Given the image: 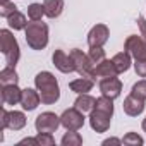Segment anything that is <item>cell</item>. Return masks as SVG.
Wrapping results in <instances>:
<instances>
[{"label": "cell", "mask_w": 146, "mask_h": 146, "mask_svg": "<svg viewBox=\"0 0 146 146\" xmlns=\"http://www.w3.org/2000/svg\"><path fill=\"white\" fill-rule=\"evenodd\" d=\"M45 16L50 19H55L64 11V0H45Z\"/></svg>", "instance_id": "obj_18"}, {"label": "cell", "mask_w": 146, "mask_h": 146, "mask_svg": "<svg viewBox=\"0 0 146 146\" xmlns=\"http://www.w3.org/2000/svg\"><path fill=\"white\" fill-rule=\"evenodd\" d=\"M144 102L146 100H143V98H139V96H136V95H129L125 100H124V105H122V108H124V112L129 115V117H137V115H141L143 113V110H144Z\"/></svg>", "instance_id": "obj_12"}, {"label": "cell", "mask_w": 146, "mask_h": 146, "mask_svg": "<svg viewBox=\"0 0 146 146\" xmlns=\"http://www.w3.org/2000/svg\"><path fill=\"white\" fill-rule=\"evenodd\" d=\"M110 122H112V115L107 112H102L98 108H93L90 112V125L93 131L96 132H107L110 129Z\"/></svg>", "instance_id": "obj_8"}, {"label": "cell", "mask_w": 146, "mask_h": 146, "mask_svg": "<svg viewBox=\"0 0 146 146\" xmlns=\"http://www.w3.org/2000/svg\"><path fill=\"white\" fill-rule=\"evenodd\" d=\"M19 144H33V146H40L36 137H24V139L19 141Z\"/></svg>", "instance_id": "obj_33"}, {"label": "cell", "mask_w": 146, "mask_h": 146, "mask_svg": "<svg viewBox=\"0 0 146 146\" xmlns=\"http://www.w3.org/2000/svg\"><path fill=\"white\" fill-rule=\"evenodd\" d=\"M17 72H16V67H11L7 65L5 69H2V72H0V83H2V86L5 84H17Z\"/></svg>", "instance_id": "obj_22"}, {"label": "cell", "mask_w": 146, "mask_h": 146, "mask_svg": "<svg viewBox=\"0 0 146 146\" xmlns=\"http://www.w3.org/2000/svg\"><path fill=\"white\" fill-rule=\"evenodd\" d=\"M0 48H2L7 65L16 67V64L19 62V57H21V50H19L17 40L14 38V35L9 29H0Z\"/></svg>", "instance_id": "obj_3"}, {"label": "cell", "mask_w": 146, "mask_h": 146, "mask_svg": "<svg viewBox=\"0 0 146 146\" xmlns=\"http://www.w3.org/2000/svg\"><path fill=\"white\" fill-rule=\"evenodd\" d=\"M35 86L41 96V103L43 105H53L55 102H58L60 98V88H58V81L57 78L48 70H41L35 78Z\"/></svg>", "instance_id": "obj_1"}, {"label": "cell", "mask_w": 146, "mask_h": 146, "mask_svg": "<svg viewBox=\"0 0 146 146\" xmlns=\"http://www.w3.org/2000/svg\"><path fill=\"white\" fill-rule=\"evenodd\" d=\"M52 62L60 72H64V74H70V72L76 70V65H74V60H72L70 53L67 55L64 50H55L53 55H52Z\"/></svg>", "instance_id": "obj_11"}, {"label": "cell", "mask_w": 146, "mask_h": 146, "mask_svg": "<svg viewBox=\"0 0 146 146\" xmlns=\"http://www.w3.org/2000/svg\"><path fill=\"white\" fill-rule=\"evenodd\" d=\"M137 26H139V31H141L143 40L146 41V19H144L143 16H139V17H137Z\"/></svg>", "instance_id": "obj_31"}, {"label": "cell", "mask_w": 146, "mask_h": 146, "mask_svg": "<svg viewBox=\"0 0 146 146\" xmlns=\"http://www.w3.org/2000/svg\"><path fill=\"white\" fill-rule=\"evenodd\" d=\"M43 16H45V5H41V4H31L28 7V17L31 21H41Z\"/></svg>", "instance_id": "obj_24"}, {"label": "cell", "mask_w": 146, "mask_h": 146, "mask_svg": "<svg viewBox=\"0 0 146 146\" xmlns=\"http://www.w3.org/2000/svg\"><path fill=\"white\" fill-rule=\"evenodd\" d=\"M2 120H0V131H4V129H7V120H9V112L5 110V108H2Z\"/></svg>", "instance_id": "obj_32"}, {"label": "cell", "mask_w": 146, "mask_h": 146, "mask_svg": "<svg viewBox=\"0 0 146 146\" xmlns=\"http://www.w3.org/2000/svg\"><path fill=\"white\" fill-rule=\"evenodd\" d=\"M7 2H11V0H0V4H7Z\"/></svg>", "instance_id": "obj_36"}, {"label": "cell", "mask_w": 146, "mask_h": 146, "mask_svg": "<svg viewBox=\"0 0 146 146\" xmlns=\"http://www.w3.org/2000/svg\"><path fill=\"white\" fill-rule=\"evenodd\" d=\"M26 43L31 50H43L48 45V26L41 21H31L28 23L24 29Z\"/></svg>", "instance_id": "obj_2"}, {"label": "cell", "mask_w": 146, "mask_h": 146, "mask_svg": "<svg viewBox=\"0 0 146 146\" xmlns=\"http://www.w3.org/2000/svg\"><path fill=\"white\" fill-rule=\"evenodd\" d=\"M102 144H103V146H108V144H122V139H119V137H108V139H105Z\"/></svg>", "instance_id": "obj_34"}, {"label": "cell", "mask_w": 146, "mask_h": 146, "mask_svg": "<svg viewBox=\"0 0 146 146\" xmlns=\"http://www.w3.org/2000/svg\"><path fill=\"white\" fill-rule=\"evenodd\" d=\"M36 139H38L40 146H53L55 144V137L52 136V132H38Z\"/></svg>", "instance_id": "obj_27"}, {"label": "cell", "mask_w": 146, "mask_h": 146, "mask_svg": "<svg viewBox=\"0 0 146 146\" xmlns=\"http://www.w3.org/2000/svg\"><path fill=\"white\" fill-rule=\"evenodd\" d=\"M41 103V96L38 93V90H31V88H26L23 90V96H21V107L28 112L35 110L38 105Z\"/></svg>", "instance_id": "obj_13"}, {"label": "cell", "mask_w": 146, "mask_h": 146, "mask_svg": "<svg viewBox=\"0 0 146 146\" xmlns=\"http://www.w3.org/2000/svg\"><path fill=\"white\" fill-rule=\"evenodd\" d=\"M60 125H64L67 131H79L84 125V112L78 110L76 107L64 110L60 115Z\"/></svg>", "instance_id": "obj_5"}, {"label": "cell", "mask_w": 146, "mask_h": 146, "mask_svg": "<svg viewBox=\"0 0 146 146\" xmlns=\"http://www.w3.org/2000/svg\"><path fill=\"white\" fill-rule=\"evenodd\" d=\"M60 125V117H57L53 112H43L36 117L35 127L38 132H55Z\"/></svg>", "instance_id": "obj_7"}, {"label": "cell", "mask_w": 146, "mask_h": 146, "mask_svg": "<svg viewBox=\"0 0 146 146\" xmlns=\"http://www.w3.org/2000/svg\"><path fill=\"white\" fill-rule=\"evenodd\" d=\"M122 143L127 144V146H143L144 144V139L141 136H137L136 132H127L124 137H122Z\"/></svg>", "instance_id": "obj_25"}, {"label": "cell", "mask_w": 146, "mask_h": 146, "mask_svg": "<svg viewBox=\"0 0 146 146\" xmlns=\"http://www.w3.org/2000/svg\"><path fill=\"white\" fill-rule=\"evenodd\" d=\"M134 69H136V74L139 78H146V60L144 62H134Z\"/></svg>", "instance_id": "obj_30"}, {"label": "cell", "mask_w": 146, "mask_h": 146, "mask_svg": "<svg viewBox=\"0 0 146 146\" xmlns=\"http://www.w3.org/2000/svg\"><path fill=\"white\" fill-rule=\"evenodd\" d=\"M24 125H26V115H24L23 112H17V110L9 112L7 129H12V131H21Z\"/></svg>", "instance_id": "obj_19"}, {"label": "cell", "mask_w": 146, "mask_h": 146, "mask_svg": "<svg viewBox=\"0 0 146 146\" xmlns=\"http://www.w3.org/2000/svg\"><path fill=\"white\" fill-rule=\"evenodd\" d=\"M124 48H125V52L131 53L134 62H144L146 60V41L143 40V36H136V35L127 36Z\"/></svg>", "instance_id": "obj_6"}, {"label": "cell", "mask_w": 146, "mask_h": 146, "mask_svg": "<svg viewBox=\"0 0 146 146\" xmlns=\"http://www.w3.org/2000/svg\"><path fill=\"white\" fill-rule=\"evenodd\" d=\"M95 72H96V78H112V76L119 74L117 69H115L113 60H108V58H105L100 64H96L95 65Z\"/></svg>", "instance_id": "obj_15"}, {"label": "cell", "mask_w": 146, "mask_h": 146, "mask_svg": "<svg viewBox=\"0 0 146 146\" xmlns=\"http://www.w3.org/2000/svg\"><path fill=\"white\" fill-rule=\"evenodd\" d=\"M131 93H132V95H136V96H139V98H143V100H146V79L137 81V83L132 86Z\"/></svg>", "instance_id": "obj_28"}, {"label": "cell", "mask_w": 146, "mask_h": 146, "mask_svg": "<svg viewBox=\"0 0 146 146\" xmlns=\"http://www.w3.org/2000/svg\"><path fill=\"white\" fill-rule=\"evenodd\" d=\"M108 36H110L108 26H105V24H96V26H93L91 31L88 33V45H90V48L103 46V45L108 41Z\"/></svg>", "instance_id": "obj_9"}, {"label": "cell", "mask_w": 146, "mask_h": 146, "mask_svg": "<svg viewBox=\"0 0 146 146\" xmlns=\"http://www.w3.org/2000/svg\"><path fill=\"white\" fill-rule=\"evenodd\" d=\"M23 90H19L17 84H5L2 86V102L5 105H17L21 103Z\"/></svg>", "instance_id": "obj_14"}, {"label": "cell", "mask_w": 146, "mask_h": 146, "mask_svg": "<svg viewBox=\"0 0 146 146\" xmlns=\"http://www.w3.org/2000/svg\"><path fill=\"white\" fill-rule=\"evenodd\" d=\"M60 143H62V146H81L83 144V136L78 131H67Z\"/></svg>", "instance_id": "obj_23"}, {"label": "cell", "mask_w": 146, "mask_h": 146, "mask_svg": "<svg viewBox=\"0 0 146 146\" xmlns=\"http://www.w3.org/2000/svg\"><path fill=\"white\" fill-rule=\"evenodd\" d=\"M112 60H113V64H115V69H117L119 74H122V72H127L129 67H131V64H132V57H131V53L125 52V50L120 52V53H117Z\"/></svg>", "instance_id": "obj_17"}, {"label": "cell", "mask_w": 146, "mask_h": 146, "mask_svg": "<svg viewBox=\"0 0 146 146\" xmlns=\"http://www.w3.org/2000/svg\"><path fill=\"white\" fill-rule=\"evenodd\" d=\"M93 86H95V81L90 79V78H79V79H74V81L69 83V88L74 91V93H78V95L91 91Z\"/></svg>", "instance_id": "obj_16"}, {"label": "cell", "mask_w": 146, "mask_h": 146, "mask_svg": "<svg viewBox=\"0 0 146 146\" xmlns=\"http://www.w3.org/2000/svg\"><path fill=\"white\" fill-rule=\"evenodd\" d=\"M88 55H90V58H91V62H93L95 65L107 58V57H105V50H103L102 46H95V48H91Z\"/></svg>", "instance_id": "obj_26"}, {"label": "cell", "mask_w": 146, "mask_h": 146, "mask_svg": "<svg viewBox=\"0 0 146 146\" xmlns=\"http://www.w3.org/2000/svg\"><path fill=\"white\" fill-rule=\"evenodd\" d=\"M7 23H9V26H11L12 29H16V31L26 29V26H28L26 16H24L23 12H19V11H16L14 14H11V16L7 17Z\"/></svg>", "instance_id": "obj_21"}, {"label": "cell", "mask_w": 146, "mask_h": 146, "mask_svg": "<svg viewBox=\"0 0 146 146\" xmlns=\"http://www.w3.org/2000/svg\"><path fill=\"white\" fill-rule=\"evenodd\" d=\"M100 91L102 95L105 96H110V98H119L120 93H122V81L117 78V76H112V78H102L100 81Z\"/></svg>", "instance_id": "obj_10"}, {"label": "cell", "mask_w": 146, "mask_h": 146, "mask_svg": "<svg viewBox=\"0 0 146 146\" xmlns=\"http://www.w3.org/2000/svg\"><path fill=\"white\" fill-rule=\"evenodd\" d=\"M141 127H143V131H144V132H146V119H144V120H143V124H141Z\"/></svg>", "instance_id": "obj_35"}, {"label": "cell", "mask_w": 146, "mask_h": 146, "mask_svg": "<svg viewBox=\"0 0 146 146\" xmlns=\"http://www.w3.org/2000/svg\"><path fill=\"white\" fill-rule=\"evenodd\" d=\"M17 11V7L14 5V2H7V4H0V16L2 17H9L11 14H14Z\"/></svg>", "instance_id": "obj_29"}, {"label": "cell", "mask_w": 146, "mask_h": 146, "mask_svg": "<svg viewBox=\"0 0 146 146\" xmlns=\"http://www.w3.org/2000/svg\"><path fill=\"white\" fill-rule=\"evenodd\" d=\"M70 57L74 60V65H76V72L81 76V78H90V79H96V72H95V64L91 62L90 55L88 53H83V50L79 48H74L70 50Z\"/></svg>", "instance_id": "obj_4"}, {"label": "cell", "mask_w": 146, "mask_h": 146, "mask_svg": "<svg viewBox=\"0 0 146 146\" xmlns=\"http://www.w3.org/2000/svg\"><path fill=\"white\" fill-rule=\"evenodd\" d=\"M95 103H96V98L90 96L88 93H81V95L76 98L74 107H76L78 110H81V112H91V110L95 108Z\"/></svg>", "instance_id": "obj_20"}]
</instances>
